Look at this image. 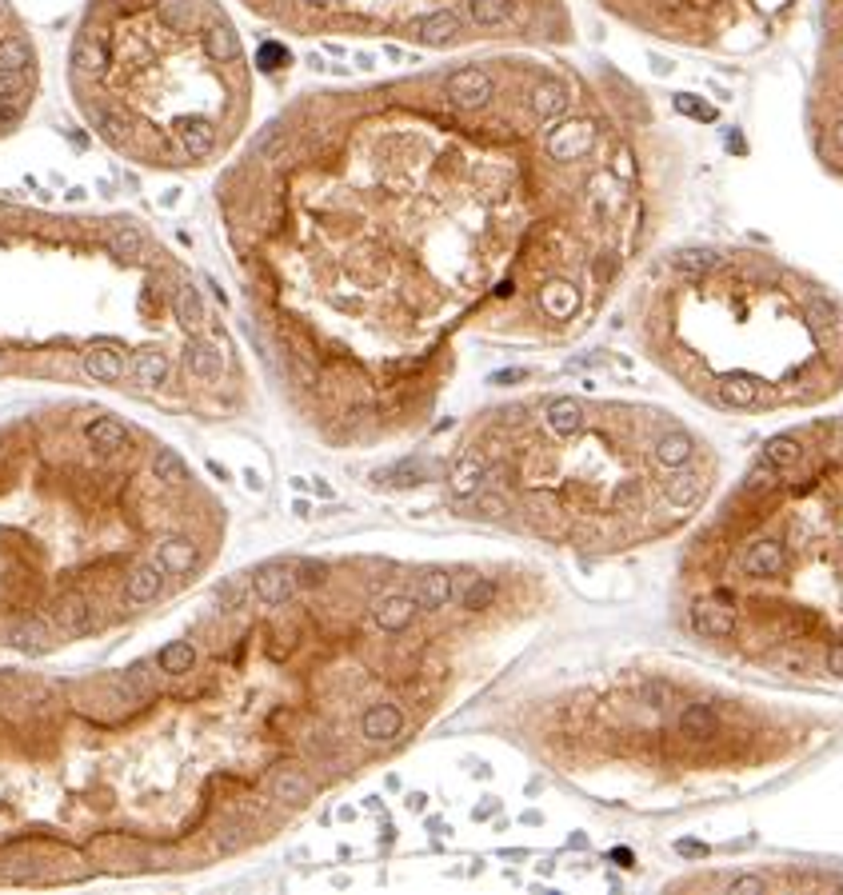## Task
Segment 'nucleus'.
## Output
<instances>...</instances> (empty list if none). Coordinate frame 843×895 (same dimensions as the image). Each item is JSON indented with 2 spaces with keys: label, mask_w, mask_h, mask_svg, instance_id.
<instances>
[{
  "label": "nucleus",
  "mask_w": 843,
  "mask_h": 895,
  "mask_svg": "<svg viewBox=\"0 0 843 895\" xmlns=\"http://www.w3.org/2000/svg\"><path fill=\"white\" fill-rule=\"evenodd\" d=\"M596 120L588 116H572L560 120L556 128H548L544 136V152L556 160V165H572V160H583L592 149H596Z\"/></svg>",
  "instance_id": "obj_1"
},
{
  "label": "nucleus",
  "mask_w": 843,
  "mask_h": 895,
  "mask_svg": "<svg viewBox=\"0 0 843 895\" xmlns=\"http://www.w3.org/2000/svg\"><path fill=\"white\" fill-rule=\"evenodd\" d=\"M444 97H448V105L464 108V112H480L496 100V76L488 72L484 64L456 68L448 81H444Z\"/></svg>",
  "instance_id": "obj_2"
},
{
  "label": "nucleus",
  "mask_w": 843,
  "mask_h": 895,
  "mask_svg": "<svg viewBox=\"0 0 843 895\" xmlns=\"http://www.w3.org/2000/svg\"><path fill=\"white\" fill-rule=\"evenodd\" d=\"M784 567H788V548L776 536L752 540L744 548V556H739V572L752 575V580H776V575H784Z\"/></svg>",
  "instance_id": "obj_3"
},
{
  "label": "nucleus",
  "mask_w": 843,
  "mask_h": 895,
  "mask_svg": "<svg viewBox=\"0 0 843 895\" xmlns=\"http://www.w3.org/2000/svg\"><path fill=\"white\" fill-rule=\"evenodd\" d=\"M567 108H572V89L564 81H556V76H540L528 89V112L540 124H556Z\"/></svg>",
  "instance_id": "obj_4"
},
{
  "label": "nucleus",
  "mask_w": 843,
  "mask_h": 895,
  "mask_svg": "<svg viewBox=\"0 0 843 895\" xmlns=\"http://www.w3.org/2000/svg\"><path fill=\"white\" fill-rule=\"evenodd\" d=\"M460 32H464V16L456 13V8H436V13L416 16V21L408 24V37L420 40V45H432V48L452 45Z\"/></svg>",
  "instance_id": "obj_5"
},
{
  "label": "nucleus",
  "mask_w": 843,
  "mask_h": 895,
  "mask_svg": "<svg viewBox=\"0 0 843 895\" xmlns=\"http://www.w3.org/2000/svg\"><path fill=\"white\" fill-rule=\"evenodd\" d=\"M404 731V712L400 703H368L364 716H360V736L368 739V744H396Z\"/></svg>",
  "instance_id": "obj_6"
},
{
  "label": "nucleus",
  "mask_w": 843,
  "mask_h": 895,
  "mask_svg": "<svg viewBox=\"0 0 843 895\" xmlns=\"http://www.w3.org/2000/svg\"><path fill=\"white\" fill-rule=\"evenodd\" d=\"M692 627L703 635V640H728L736 635V608L724 604V600H695L692 604Z\"/></svg>",
  "instance_id": "obj_7"
},
{
  "label": "nucleus",
  "mask_w": 843,
  "mask_h": 895,
  "mask_svg": "<svg viewBox=\"0 0 843 895\" xmlns=\"http://www.w3.org/2000/svg\"><path fill=\"white\" fill-rule=\"evenodd\" d=\"M252 588H256V600H260V604H268V608L288 604L292 592H296V572H292L288 564H264V567H256Z\"/></svg>",
  "instance_id": "obj_8"
},
{
  "label": "nucleus",
  "mask_w": 843,
  "mask_h": 895,
  "mask_svg": "<svg viewBox=\"0 0 843 895\" xmlns=\"http://www.w3.org/2000/svg\"><path fill=\"white\" fill-rule=\"evenodd\" d=\"M703 488H708L703 472L692 468V460H687V464H679V468H668L664 500H668V507H692L703 496Z\"/></svg>",
  "instance_id": "obj_9"
},
{
  "label": "nucleus",
  "mask_w": 843,
  "mask_h": 895,
  "mask_svg": "<svg viewBox=\"0 0 843 895\" xmlns=\"http://www.w3.org/2000/svg\"><path fill=\"white\" fill-rule=\"evenodd\" d=\"M372 619L380 632L388 635H400L412 627V619H416V596H404V592H392V596H380L372 604Z\"/></svg>",
  "instance_id": "obj_10"
},
{
  "label": "nucleus",
  "mask_w": 843,
  "mask_h": 895,
  "mask_svg": "<svg viewBox=\"0 0 843 895\" xmlns=\"http://www.w3.org/2000/svg\"><path fill=\"white\" fill-rule=\"evenodd\" d=\"M484 480H488V460L480 452H464L448 472V492L456 496V500H472Z\"/></svg>",
  "instance_id": "obj_11"
},
{
  "label": "nucleus",
  "mask_w": 843,
  "mask_h": 895,
  "mask_svg": "<svg viewBox=\"0 0 843 895\" xmlns=\"http://www.w3.org/2000/svg\"><path fill=\"white\" fill-rule=\"evenodd\" d=\"M695 456V440L692 432H684V428H664V432L651 440V460H656V468H679V464H687Z\"/></svg>",
  "instance_id": "obj_12"
},
{
  "label": "nucleus",
  "mask_w": 843,
  "mask_h": 895,
  "mask_svg": "<svg viewBox=\"0 0 843 895\" xmlns=\"http://www.w3.org/2000/svg\"><path fill=\"white\" fill-rule=\"evenodd\" d=\"M544 428L552 436H560V440L575 436L583 428V404L575 400V396H552V400L544 404Z\"/></svg>",
  "instance_id": "obj_13"
},
{
  "label": "nucleus",
  "mask_w": 843,
  "mask_h": 895,
  "mask_svg": "<svg viewBox=\"0 0 843 895\" xmlns=\"http://www.w3.org/2000/svg\"><path fill=\"white\" fill-rule=\"evenodd\" d=\"M412 596H416V608H424V612H440V608L452 604L456 580H452L448 572H440V567H436V572H424V575H420V580H416V592H412Z\"/></svg>",
  "instance_id": "obj_14"
},
{
  "label": "nucleus",
  "mask_w": 843,
  "mask_h": 895,
  "mask_svg": "<svg viewBox=\"0 0 843 895\" xmlns=\"http://www.w3.org/2000/svg\"><path fill=\"white\" fill-rule=\"evenodd\" d=\"M217 141H220V132H217V124L212 120H184L180 124V149H184V157H192V160H204V157H212L217 152Z\"/></svg>",
  "instance_id": "obj_15"
},
{
  "label": "nucleus",
  "mask_w": 843,
  "mask_h": 895,
  "mask_svg": "<svg viewBox=\"0 0 843 895\" xmlns=\"http://www.w3.org/2000/svg\"><path fill=\"white\" fill-rule=\"evenodd\" d=\"M679 736L692 739V744H708V739L720 736V716L708 703H687V708L679 712Z\"/></svg>",
  "instance_id": "obj_16"
},
{
  "label": "nucleus",
  "mask_w": 843,
  "mask_h": 895,
  "mask_svg": "<svg viewBox=\"0 0 843 895\" xmlns=\"http://www.w3.org/2000/svg\"><path fill=\"white\" fill-rule=\"evenodd\" d=\"M720 400L728 408H755L763 400V380L760 376H747V372H731L720 380Z\"/></svg>",
  "instance_id": "obj_17"
},
{
  "label": "nucleus",
  "mask_w": 843,
  "mask_h": 895,
  "mask_svg": "<svg viewBox=\"0 0 843 895\" xmlns=\"http://www.w3.org/2000/svg\"><path fill=\"white\" fill-rule=\"evenodd\" d=\"M520 0H468V21L476 29H504L512 24Z\"/></svg>",
  "instance_id": "obj_18"
},
{
  "label": "nucleus",
  "mask_w": 843,
  "mask_h": 895,
  "mask_svg": "<svg viewBox=\"0 0 843 895\" xmlns=\"http://www.w3.org/2000/svg\"><path fill=\"white\" fill-rule=\"evenodd\" d=\"M312 776L300 768H280L277 776H272V799H280V804H304L308 796H312Z\"/></svg>",
  "instance_id": "obj_19"
},
{
  "label": "nucleus",
  "mask_w": 843,
  "mask_h": 895,
  "mask_svg": "<svg viewBox=\"0 0 843 895\" xmlns=\"http://www.w3.org/2000/svg\"><path fill=\"white\" fill-rule=\"evenodd\" d=\"M540 304H544V312L552 316V320H572L575 304H580V292H575V284H567V280H552L544 292H540Z\"/></svg>",
  "instance_id": "obj_20"
},
{
  "label": "nucleus",
  "mask_w": 843,
  "mask_h": 895,
  "mask_svg": "<svg viewBox=\"0 0 843 895\" xmlns=\"http://www.w3.org/2000/svg\"><path fill=\"white\" fill-rule=\"evenodd\" d=\"M763 460H768L771 468H779V472L796 468V464L804 460V440H799V436H791V432L771 436V440L763 444Z\"/></svg>",
  "instance_id": "obj_21"
},
{
  "label": "nucleus",
  "mask_w": 843,
  "mask_h": 895,
  "mask_svg": "<svg viewBox=\"0 0 843 895\" xmlns=\"http://www.w3.org/2000/svg\"><path fill=\"white\" fill-rule=\"evenodd\" d=\"M172 312H176V320L184 324V328H200L209 316H204V300L200 292L192 288V284H184V288H176V296H172Z\"/></svg>",
  "instance_id": "obj_22"
},
{
  "label": "nucleus",
  "mask_w": 843,
  "mask_h": 895,
  "mask_svg": "<svg viewBox=\"0 0 843 895\" xmlns=\"http://www.w3.org/2000/svg\"><path fill=\"white\" fill-rule=\"evenodd\" d=\"M204 53H209L212 60H240V40L236 32L228 29V24H209V32H204Z\"/></svg>",
  "instance_id": "obj_23"
},
{
  "label": "nucleus",
  "mask_w": 843,
  "mask_h": 895,
  "mask_svg": "<svg viewBox=\"0 0 843 895\" xmlns=\"http://www.w3.org/2000/svg\"><path fill=\"white\" fill-rule=\"evenodd\" d=\"M779 484H784V472L771 468L768 460L752 464V468H747V476H744V492L747 496H768V492H776Z\"/></svg>",
  "instance_id": "obj_24"
},
{
  "label": "nucleus",
  "mask_w": 843,
  "mask_h": 895,
  "mask_svg": "<svg viewBox=\"0 0 843 895\" xmlns=\"http://www.w3.org/2000/svg\"><path fill=\"white\" fill-rule=\"evenodd\" d=\"M720 264V256L711 252V248H684V252L672 256V268L684 272V277H703V272H711Z\"/></svg>",
  "instance_id": "obj_25"
},
{
  "label": "nucleus",
  "mask_w": 843,
  "mask_h": 895,
  "mask_svg": "<svg viewBox=\"0 0 843 895\" xmlns=\"http://www.w3.org/2000/svg\"><path fill=\"white\" fill-rule=\"evenodd\" d=\"M635 700H640L643 708H651V712H664L668 703L676 700V687L668 684V679H660V676H648V679H640V687H635Z\"/></svg>",
  "instance_id": "obj_26"
},
{
  "label": "nucleus",
  "mask_w": 843,
  "mask_h": 895,
  "mask_svg": "<svg viewBox=\"0 0 843 895\" xmlns=\"http://www.w3.org/2000/svg\"><path fill=\"white\" fill-rule=\"evenodd\" d=\"M608 507H612L616 516L643 512V484H640V480H619V484L612 488V500H608Z\"/></svg>",
  "instance_id": "obj_27"
},
{
  "label": "nucleus",
  "mask_w": 843,
  "mask_h": 895,
  "mask_svg": "<svg viewBox=\"0 0 843 895\" xmlns=\"http://www.w3.org/2000/svg\"><path fill=\"white\" fill-rule=\"evenodd\" d=\"M496 580L492 575H476V580L464 588V596H460V604H464V612H484V608H492V600H496Z\"/></svg>",
  "instance_id": "obj_28"
},
{
  "label": "nucleus",
  "mask_w": 843,
  "mask_h": 895,
  "mask_svg": "<svg viewBox=\"0 0 843 895\" xmlns=\"http://www.w3.org/2000/svg\"><path fill=\"white\" fill-rule=\"evenodd\" d=\"M807 328H812L820 340H828V328L836 324V308H831V300H823V296H812L807 300Z\"/></svg>",
  "instance_id": "obj_29"
},
{
  "label": "nucleus",
  "mask_w": 843,
  "mask_h": 895,
  "mask_svg": "<svg viewBox=\"0 0 843 895\" xmlns=\"http://www.w3.org/2000/svg\"><path fill=\"white\" fill-rule=\"evenodd\" d=\"M29 60H32V53H29V45H24L21 37H13V40L0 45V72H24Z\"/></svg>",
  "instance_id": "obj_30"
},
{
  "label": "nucleus",
  "mask_w": 843,
  "mask_h": 895,
  "mask_svg": "<svg viewBox=\"0 0 843 895\" xmlns=\"http://www.w3.org/2000/svg\"><path fill=\"white\" fill-rule=\"evenodd\" d=\"M160 16H165V24L172 32H192V24H196V8L188 4V0H168V4L160 8Z\"/></svg>",
  "instance_id": "obj_31"
},
{
  "label": "nucleus",
  "mask_w": 843,
  "mask_h": 895,
  "mask_svg": "<svg viewBox=\"0 0 843 895\" xmlns=\"http://www.w3.org/2000/svg\"><path fill=\"white\" fill-rule=\"evenodd\" d=\"M476 512L484 516V520H504L512 507H507V500L500 492H476Z\"/></svg>",
  "instance_id": "obj_32"
},
{
  "label": "nucleus",
  "mask_w": 843,
  "mask_h": 895,
  "mask_svg": "<svg viewBox=\"0 0 843 895\" xmlns=\"http://www.w3.org/2000/svg\"><path fill=\"white\" fill-rule=\"evenodd\" d=\"M676 108L684 112V116H692V120H716V108H708L703 100H695V97H676Z\"/></svg>",
  "instance_id": "obj_33"
},
{
  "label": "nucleus",
  "mask_w": 843,
  "mask_h": 895,
  "mask_svg": "<svg viewBox=\"0 0 843 895\" xmlns=\"http://www.w3.org/2000/svg\"><path fill=\"white\" fill-rule=\"evenodd\" d=\"M728 891H736V895H760V891H768V880H763V875H736V880H728Z\"/></svg>",
  "instance_id": "obj_34"
},
{
  "label": "nucleus",
  "mask_w": 843,
  "mask_h": 895,
  "mask_svg": "<svg viewBox=\"0 0 843 895\" xmlns=\"http://www.w3.org/2000/svg\"><path fill=\"white\" fill-rule=\"evenodd\" d=\"M828 456H836V460H843V416L828 428Z\"/></svg>",
  "instance_id": "obj_35"
},
{
  "label": "nucleus",
  "mask_w": 843,
  "mask_h": 895,
  "mask_svg": "<svg viewBox=\"0 0 843 895\" xmlns=\"http://www.w3.org/2000/svg\"><path fill=\"white\" fill-rule=\"evenodd\" d=\"M616 268H619V256H616V252H604V256L596 260V277H600V280H612Z\"/></svg>",
  "instance_id": "obj_36"
},
{
  "label": "nucleus",
  "mask_w": 843,
  "mask_h": 895,
  "mask_svg": "<svg viewBox=\"0 0 843 895\" xmlns=\"http://www.w3.org/2000/svg\"><path fill=\"white\" fill-rule=\"evenodd\" d=\"M828 671L843 679V644H831L828 648Z\"/></svg>",
  "instance_id": "obj_37"
},
{
  "label": "nucleus",
  "mask_w": 843,
  "mask_h": 895,
  "mask_svg": "<svg viewBox=\"0 0 843 895\" xmlns=\"http://www.w3.org/2000/svg\"><path fill=\"white\" fill-rule=\"evenodd\" d=\"M831 152L839 157V165H843V116L831 124Z\"/></svg>",
  "instance_id": "obj_38"
},
{
  "label": "nucleus",
  "mask_w": 843,
  "mask_h": 895,
  "mask_svg": "<svg viewBox=\"0 0 843 895\" xmlns=\"http://www.w3.org/2000/svg\"><path fill=\"white\" fill-rule=\"evenodd\" d=\"M679 851H684V856H708V848H703V843H692V840L679 843Z\"/></svg>",
  "instance_id": "obj_39"
},
{
  "label": "nucleus",
  "mask_w": 843,
  "mask_h": 895,
  "mask_svg": "<svg viewBox=\"0 0 843 895\" xmlns=\"http://www.w3.org/2000/svg\"><path fill=\"white\" fill-rule=\"evenodd\" d=\"M512 292H515V284H512V280H504L500 288H496V300H507V296H512Z\"/></svg>",
  "instance_id": "obj_40"
}]
</instances>
